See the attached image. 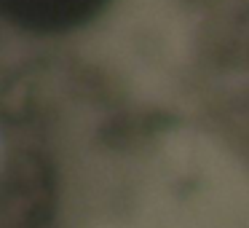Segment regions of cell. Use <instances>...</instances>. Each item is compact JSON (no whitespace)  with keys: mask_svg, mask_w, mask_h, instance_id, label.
Segmentation results:
<instances>
[{"mask_svg":"<svg viewBox=\"0 0 249 228\" xmlns=\"http://www.w3.org/2000/svg\"><path fill=\"white\" fill-rule=\"evenodd\" d=\"M110 0H0L8 24L30 35H62L86 27Z\"/></svg>","mask_w":249,"mask_h":228,"instance_id":"6da1fadb","label":"cell"}]
</instances>
